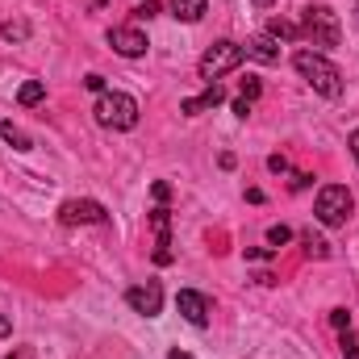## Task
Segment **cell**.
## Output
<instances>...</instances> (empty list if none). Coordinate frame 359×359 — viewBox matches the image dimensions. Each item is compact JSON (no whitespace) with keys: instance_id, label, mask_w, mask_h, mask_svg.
I'll list each match as a JSON object with an SVG mask.
<instances>
[{"instance_id":"cell-1","label":"cell","mask_w":359,"mask_h":359,"mask_svg":"<svg viewBox=\"0 0 359 359\" xmlns=\"http://www.w3.org/2000/svg\"><path fill=\"white\" fill-rule=\"evenodd\" d=\"M292 67L309 80V88L322 92L326 100H339V96H343V72H339L322 50H309V46L297 50V55H292Z\"/></svg>"},{"instance_id":"cell-2","label":"cell","mask_w":359,"mask_h":359,"mask_svg":"<svg viewBox=\"0 0 359 359\" xmlns=\"http://www.w3.org/2000/svg\"><path fill=\"white\" fill-rule=\"evenodd\" d=\"M92 113L104 130H134L138 126V100L130 92H100Z\"/></svg>"},{"instance_id":"cell-3","label":"cell","mask_w":359,"mask_h":359,"mask_svg":"<svg viewBox=\"0 0 359 359\" xmlns=\"http://www.w3.org/2000/svg\"><path fill=\"white\" fill-rule=\"evenodd\" d=\"M313 213H318V222H322L326 230H339V226L351 222V213H355V196H351L343 184H326V188L318 192V201H313Z\"/></svg>"},{"instance_id":"cell-4","label":"cell","mask_w":359,"mask_h":359,"mask_svg":"<svg viewBox=\"0 0 359 359\" xmlns=\"http://www.w3.org/2000/svg\"><path fill=\"white\" fill-rule=\"evenodd\" d=\"M301 34L309 38V46H322V50H330V46L343 42V25H339L334 8H326V4L305 8V25H301Z\"/></svg>"},{"instance_id":"cell-5","label":"cell","mask_w":359,"mask_h":359,"mask_svg":"<svg viewBox=\"0 0 359 359\" xmlns=\"http://www.w3.org/2000/svg\"><path fill=\"white\" fill-rule=\"evenodd\" d=\"M243 59H247V55H243V46H238V42H230V38H222V42H213V46L201 55V67H196V72H201V80H209V84H213V80H222L226 72H234Z\"/></svg>"},{"instance_id":"cell-6","label":"cell","mask_w":359,"mask_h":359,"mask_svg":"<svg viewBox=\"0 0 359 359\" xmlns=\"http://www.w3.org/2000/svg\"><path fill=\"white\" fill-rule=\"evenodd\" d=\"M126 305L134 313H142V318H159L163 313V288H159V280H147V284L130 288L126 292Z\"/></svg>"},{"instance_id":"cell-7","label":"cell","mask_w":359,"mask_h":359,"mask_svg":"<svg viewBox=\"0 0 359 359\" xmlns=\"http://www.w3.org/2000/svg\"><path fill=\"white\" fill-rule=\"evenodd\" d=\"M59 222H63V226H104L109 213H104L100 201H67V205L59 209Z\"/></svg>"},{"instance_id":"cell-8","label":"cell","mask_w":359,"mask_h":359,"mask_svg":"<svg viewBox=\"0 0 359 359\" xmlns=\"http://www.w3.org/2000/svg\"><path fill=\"white\" fill-rule=\"evenodd\" d=\"M109 46L117 55H126V59H138V55H147V34L138 25H113L109 29Z\"/></svg>"},{"instance_id":"cell-9","label":"cell","mask_w":359,"mask_h":359,"mask_svg":"<svg viewBox=\"0 0 359 359\" xmlns=\"http://www.w3.org/2000/svg\"><path fill=\"white\" fill-rule=\"evenodd\" d=\"M151 226H155V264H172V213L159 205L151 213Z\"/></svg>"},{"instance_id":"cell-10","label":"cell","mask_w":359,"mask_h":359,"mask_svg":"<svg viewBox=\"0 0 359 359\" xmlns=\"http://www.w3.org/2000/svg\"><path fill=\"white\" fill-rule=\"evenodd\" d=\"M176 305H180V313H184V322H188V326H209V301H205L201 292L184 288V292L176 297Z\"/></svg>"},{"instance_id":"cell-11","label":"cell","mask_w":359,"mask_h":359,"mask_svg":"<svg viewBox=\"0 0 359 359\" xmlns=\"http://www.w3.org/2000/svg\"><path fill=\"white\" fill-rule=\"evenodd\" d=\"M222 100H226V88H222V84H209V88L201 92V96L184 100V104H180V113H184V117H201L205 109H217Z\"/></svg>"},{"instance_id":"cell-12","label":"cell","mask_w":359,"mask_h":359,"mask_svg":"<svg viewBox=\"0 0 359 359\" xmlns=\"http://www.w3.org/2000/svg\"><path fill=\"white\" fill-rule=\"evenodd\" d=\"M243 55H247V59H255V63H280V50H276V38H268V34H259V38H251V42L243 46Z\"/></svg>"},{"instance_id":"cell-13","label":"cell","mask_w":359,"mask_h":359,"mask_svg":"<svg viewBox=\"0 0 359 359\" xmlns=\"http://www.w3.org/2000/svg\"><path fill=\"white\" fill-rule=\"evenodd\" d=\"M205 8H209V0H172V17H180L184 25H196L205 17Z\"/></svg>"},{"instance_id":"cell-14","label":"cell","mask_w":359,"mask_h":359,"mask_svg":"<svg viewBox=\"0 0 359 359\" xmlns=\"http://www.w3.org/2000/svg\"><path fill=\"white\" fill-rule=\"evenodd\" d=\"M0 138H4L13 151H29V147H34V142H29V134H21L13 121H0Z\"/></svg>"},{"instance_id":"cell-15","label":"cell","mask_w":359,"mask_h":359,"mask_svg":"<svg viewBox=\"0 0 359 359\" xmlns=\"http://www.w3.org/2000/svg\"><path fill=\"white\" fill-rule=\"evenodd\" d=\"M42 96H46V84H42V80H29V84H21V92H17V100H21L25 109H34Z\"/></svg>"},{"instance_id":"cell-16","label":"cell","mask_w":359,"mask_h":359,"mask_svg":"<svg viewBox=\"0 0 359 359\" xmlns=\"http://www.w3.org/2000/svg\"><path fill=\"white\" fill-rule=\"evenodd\" d=\"M0 34H4L8 42H21V38H29V25H25V21H4Z\"/></svg>"},{"instance_id":"cell-17","label":"cell","mask_w":359,"mask_h":359,"mask_svg":"<svg viewBox=\"0 0 359 359\" xmlns=\"http://www.w3.org/2000/svg\"><path fill=\"white\" fill-rule=\"evenodd\" d=\"M305 251H309V255H318V259H326V255H330V243H326V238H318V234L309 230V234H305Z\"/></svg>"},{"instance_id":"cell-18","label":"cell","mask_w":359,"mask_h":359,"mask_svg":"<svg viewBox=\"0 0 359 359\" xmlns=\"http://www.w3.org/2000/svg\"><path fill=\"white\" fill-rule=\"evenodd\" d=\"M297 34H301V29H297L292 21H271L268 25V38H297Z\"/></svg>"},{"instance_id":"cell-19","label":"cell","mask_w":359,"mask_h":359,"mask_svg":"<svg viewBox=\"0 0 359 359\" xmlns=\"http://www.w3.org/2000/svg\"><path fill=\"white\" fill-rule=\"evenodd\" d=\"M284 243H292V230H288V226H271L268 230V247H284Z\"/></svg>"},{"instance_id":"cell-20","label":"cell","mask_w":359,"mask_h":359,"mask_svg":"<svg viewBox=\"0 0 359 359\" xmlns=\"http://www.w3.org/2000/svg\"><path fill=\"white\" fill-rule=\"evenodd\" d=\"M339 347H343V359H359V339L351 330H343V343Z\"/></svg>"},{"instance_id":"cell-21","label":"cell","mask_w":359,"mask_h":359,"mask_svg":"<svg viewBox=\"0 0 359 359\" xmlns=\"http://www.w3.org/2000/svg\"><path fill=\"white\" fill-rule=\"evenodd\" d=\"M159 13H163V8H159V0H147V4H138V8H134V17H138V21H151V17H159Z\"/></svg>"},{"instance_id":"cell-22","label":"cell","mask_w":359,"mask_h":359,"mask_svg":"<svg viewBox=\"0 0 359 359\" xmlns=\"http://www.w3.org/2000/svg\"><path fill=\"white\" fill-rule=\"evenodd\" d=\"M330 326L334 330H351V313L347 309H330Z\"/></svg>"},{"instance_id":"cell-23","label":"cell","mask_w":359,"mask_h":359,"mask_svg":"<svg viewBox=\"0 0 359 359\" xmlns=\"http://www.w3.org/2000/svg\"><path fill=\"white\" fill-rule=\"evenodd\" d=\"M259 96H264V84H259V80H247V84H243V100H251V104H255Z\"/></svg>"},{"instance_id":"cell-24","label":"cell","mask_w":359,"mask_h":359,"mask_svg":"<svg viewBox=\"0 0 359 359\" xmlns=\"http://www.w3.org/2000/svg\"><path fill=\"white\" fill-rule=\"evenodd\" d=\"M268 172L284 176V172H288V159H284V155H271V159H268Z\"/></svg>"},{"instance_id":"cell-25","label":"cell","mask_w":359,"mask_h":359,"mask_svg":"<svg viewBox=\"0 0 359 359\" xmlns=\"http://www.w3.org/2000/svg\"><path fill=\"white\" fill-rule=\"evenodd\" d=\"M271 255H276V247H251V251H247V259H259V264L271 259Z\"/></svg>"},{"instance_id":"cell-26","label":"cell","mask_w":359,"mask_h":359,"mask_svg":"<svg viewBox=\"0 0 359 359\" xmlns=\"http://www.w3.org/2000/svg\"><path fill=\"white\" fill-rule=\"evenodd\" d=\"M84 88H88V92H104V76H96V72L84 76Z\"/></svg>"},{"instance_id":"cell-27","label":"cell","mask_w":359,"mask_h":359,"mask_svg":"<svg viewBox=\"0 0 359 359\" xmlns=\"http://www.w3.org/2000/svg\"><path fill=\"white\" fill-rule=\"evenodd\" d=\"M309 184H313L309 172H297V176H292V188H297V192H301V188H309Z\"/></svg>"},{"instance_id":"cell-28","label":"cell","mask_w":359,"mask_h":359,"mask_svg":"<svg viewBox=\"0 0 359 359\" xmlns=\"http://www.w3.org/2000/svg\"><path fill=\"white\" fill-rule=\"evenodd\" d=\"M234 113H238V117H247V113H251V100H243V96H238V100H234Z\"/></svg>"},{"instance_id":"cell-29","label":"cell","mask_w":359,"mask_h":359,"mask_svg":"<svg viewBox=\"0 0 359 359\" xmlns=\"http://www.w3.org/2000/svg\"><path fill=\"white\" fill-rule=\"evenodd\" d=\"M168 196H172V188H168V184L159 180V184H155V201H168Z\"/></svg>"},{"instance_id":"cell-30","label":"cell","mask_w":359,"mask_h":359,"mask_svg":"<svg viewBox=\"0 0 359 359\" xmlns=\"http://www.w3.org/2000/svg\"><path fill=\"white\" fill-rule=\"evenodd\" d=\"M8 334H13V322H8V318L0 313V339H8Z\"/></svg>"},{"instance_id":"cell-31","label":"cell","mask_w":359,"mask_h":359,"mask_svg":"<svg viewBox=\"0 0 359 359\" xmlns=\"http://www.w3.org/2000/svg\"><path fill=\"white\" fill-rule=\"evenodd\" d=\"M8 359H34V351H29V347H17V351H13Z\"/></svg>"},{"instance_id":"cell-32","label":"cell","mask_w":359,"mask_h":359,"mask_svg":"<svg viewBox=\"0 0 359 359\" xmlns=\"http://www.w3.org/2000/svg\"><path fill=\"white\" fill-rule=\"evenodd\" d=\"M351 155H355V159H359V130H355V134H351Z\"/></svg>"},{"instance_id":"cell-33","label":"cell","mask_w":359,"mask_h":359,"mask_svg":"<svg viewBox=\"0 0 359 359\" xmlns=\"http://www.w3.org/2000/svg\"><path fill=\"white\" fill-rule=\"evenodd\" d=\"M172 359H192V355H184V351H172Z\"/></svg>"},{"instance_id":"cell-34","label":"cell","mask_w":359,"mask_h":359,"mask_svg":"<svg viewBox=\"0 0 359 359\" xmlns=\"http://www.w3.org/2000/svg\"><path fill=\"white\" fill-rule=\"evenodd\" d=\"M255 4H259V8H268V4H276V0H255Z\"/></svg>"},{"instance_id":"cell-35","label":"cell","mask_w":359,"mask_h":359,"mask_svg":"<svg viewBox=\"0 0 359 359\" xmlns=\"http://www.w3.org/2000/svg\"><path fill=\"white\" fill-rule=\"evenodd\" d=\"M355 21H359V0H355Z\"/></svg>"}]
</instances>
